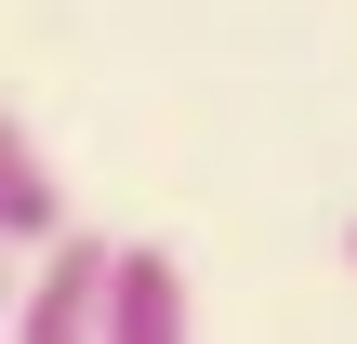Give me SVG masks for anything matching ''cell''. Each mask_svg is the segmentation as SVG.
I'll list each match as a JSON object with an SVG mask.
<instances>
[{
  "mask_svg": "<svg viewBox=\"0 0 357 344\" xmlns=\"http://www.w3.org/2000/svg\"><path fill=\"white\" fill-rule=\"evenodd\" d=\"M119 252H132V239H119ZM119 252L66 225V239L26 265V292H13V344H106V305H119Z\"/></svg>",
  "mask_w": 357,
  "mask_h": 344,
  "instance_id": "cell-1",
  "label": "cell"
},
{
  "mask_svg": "<svg viewBox=\"0 0 357 344\" xmlns=\"http://www.w3.org/2000/svg\"><path fill=\"white\" fill-rule=\"evenodd\" d=\"M106 344H185V265L159 239L119 252V305H106Z\"/></svg>",
  "mask_w": 357,
  "mask_h": 344,
  "instance_id": "cell-2",
  "label": "cell"
},
{
  "mask_svg": "<svg viewBox=\"0 0 357 344\" xmlns=\"http://www.w3.org/2000/svg\"><path fill=\"white\" fill-rule=\"evenodd\" d=\"M0 239H26V252H53V239H66V186H53L40 133H0Z\"/></svg>",
  "mask_w": 357,
  "mask_h": 344,
  "instance_id": "cell-3",
  "label": "cell"
},
{
  "mask_svg": "<svg viewBox=\"0 0 357 344\" xmlns=\"http://www.w3.org/2000/svg\"><path fill=\"white\" fill-rule=\"evenodd\" d=\"M344 265H357V225H344Z\"/></svg>",
  "mask_w": 357,
  "mask_h": 344,
  "instance_id": "cell-4",
  "label": "cell"
}]
</instances>
